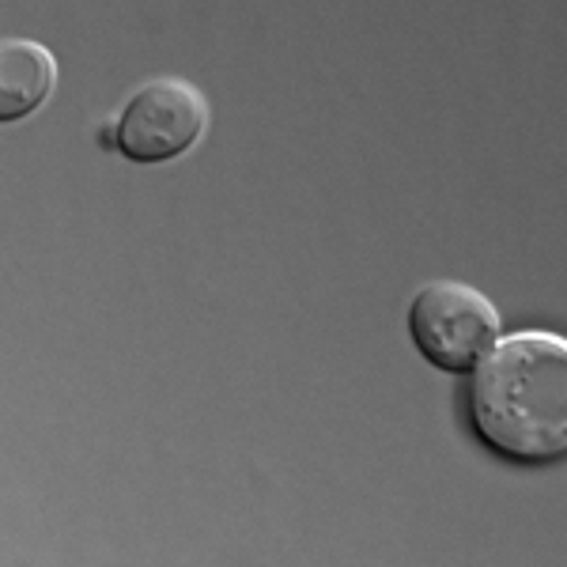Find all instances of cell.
Returning <instances> with one entry per match:
<instances>
[{
  "label": "cell",
  "instance_id": "obj_1",
  "mask_svg": "<svg viewBox=\"0 0 567 567\" xmlns=\"http://www.w3.org/2000/svg\"><path fill=\"white\" fill-rule=\"evenodd\" d=\"M473 435L492 454L545 465L567 454V344L526 329L492 344L470 371L465 393Z\"/></svg>",
  "mask_w": 567,
  "mask_h": 567
},
{
  "label": "cell",
  "instance_id": "obj_2",
  "mask_svg": "<svg viewBox=\"0 0 567 567\" xmlns=\"http://www.w3.org/2000/svg\"><path fill=\"white\" fill-rule=\"evenodd\" d=\"M499 310L481 288L462 280H435L409 303L413 349L446 374H470L499 341Z\"/></svg>",
  "mask_w": 567,
  "mask_h": 567
},
{
  "label": "cell",
  "instance_id": "obj_3",
  "mask_svg": "<svg viewBox=\"0 0 567 567\" xmlns=\"http://www.w3.org/2000/svg\"><path fill=\"white\" fill-rule=\"evenodd\" d=\"M205 125L208 103L189 80L155 76L133 91L110 130H114V152H122L130 163L152 167L194 152Z\"/></svg>",
  "mask_w": 567,
  "mask_h": 567
},
{
  "label": "cell",
  "instance_id": "obj_4",
  "mask_svg": "<svg viewBox=\"0 0 567 567\" xmlns=\"http://www.w3.org/2000/svg\"><path fill=\"white\" fill-rule=\"evenodd\" d=\"M58 84V61L34 39H0V125L31 117Z\"/></svg>",
  "mask_w": 567,
  "mask_h": 567
}]
</instances>
